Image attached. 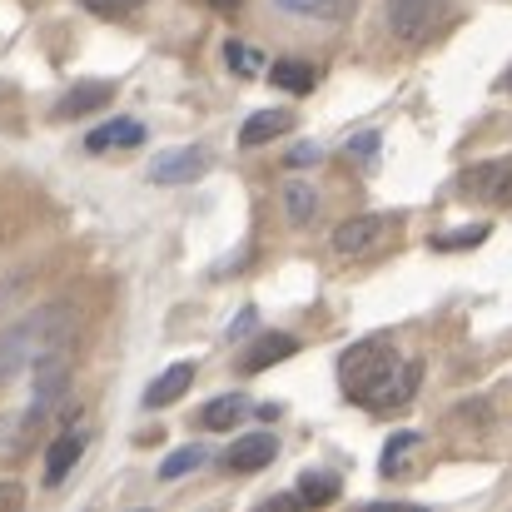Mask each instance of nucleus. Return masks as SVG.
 I'll use <instances>...</instances> for the list:
<instances>
[{
	"label": "nucleus",
	"instance_id": "f257e3e1",
	"mask_svg": "<svg viewBox=\"0 0 512 512\" xmlns=\"http://www.w3.org/2000/svg\"><path fill=\"white\" fill-rule=\"evenodd\" d=\"M75 334V309L70 304H55V309H35L25 314L20 324H10L0 334V388L10 378H20L25 368H35L40 358H50L55 348H65Z\"/></svg>",
	"mask_w": 512,
	"mask_h": 512
},
{
	"label": "nucleus",
	"instance_id": "f03ea898",
	"mask_svg": "<svg viewBox=\"0 0 512 512\" xmlns=\"http://www.w3.org/2000/svg\"><path fill=\"white\" fill-rule=\"evenodd\" d=\"M393 348H388V339H363V343H353L348 353L339 358V378H343V388H348V398L353 403H363L388 373H393Z\"/></svg>",
	"mask_w": 512,
	"mask_h": 512
},
{
	"label": "nucleus",
	"instance_id": "7ed1b4c3",
	"mask_svg": "<svg viewBox=\"0 0 512 512\" xmlns=\"http://www.w3.org/2000/svg\"><path fill=\"white\" fill-rule=\"evenodd\" d=\"M418 383H423V363L418 358H398L393 373L363 398V408L368 413H398V408H408L418 398Z\"/></svg>",
	"mask_w": 512,
	"mask_h": 512
},
{
	"label": "nucleus",
	"instance_id": "20e7f679",
	"mask_svg": "<svg viewBox=\"0 0 512 512\" xmlns=\"http://www.w3.org/2000/svg\"><path fill=\"white\" fill-rule=\"evenodd\" d=\"M65 388H70V343L35 363V398H30V408H35L40 418H50V413L65 403Z\"/></svg>",
	"mask_w": 512,
	"mask_h": 512
},
{
	"label": "nucleus",
	"instance_id": "39448f33",
	"mask_svg": "<svg viewBox=\"0 0 512 512\" xmlns=\"http://www.w3.org/2000/svg\"><path fill=\"white\" fill-rule=\"evenodd\" d=\"M448 0H388V25L398 40H423L443 20Z\"/></svg>",
	"mask_w": 512,
	"mask_h": 512
},
{
	"label": "nucleus",
	"instance_id": "423d86ee",
	"mask_svg": "<svg viewBox=\"0 0 512 512\" xmlns=\"http://www.w3.org/2000/svg\"><path fill=\"white\" fill-rule=\"evenodd\" d=\"M388 229H393L388 214H358V219H343L339 229H334V249H339L343 259H358V254L378 249Z\"/></svg>",
	"mask_w": 512,
	"mask_h": 512
},
{
	"label": "nucleus",
	"instance_id": "0eeeda50",
	"mask_svg": "<svg viewBox=\"0 0 512 512\" xmlns=\"http://www.w3.org/2000/svg\"><path fill=\"white\" fill-rule=\"evenodd\" d=\"M209 174V150L204 145H184V150H170L150 165V179L155 184H194Z\"/></svg>",
	"mask_w": 512,
	"mask_h": 512
},
{
	"label": "nucleus",
	"instance_id": "6e6552de",
	"mask_svg": "<svg viewBox=\"0 0 512 512\" xmlns=\"http://www.w3.org/2000/svg\"><path fill=\"white\" fill-rule=\"evenodd\" d=\"M279 458V438L274 433H244V438H234L229 448H224V468L229 473H259V468H269Z\"/></svg>",
	"mask_w": 512,
	"mask_h": 512
},
{
	"label": "nucleus",
	"instance_id": "1a4fd4ad",
	"mask_svg": "<svg viewBox=\"0 0 512 512\" xmlns=\"http://www.w3.org/2000/svg\"><path fill=\"white\" fill-rule=\"evenodd\" d=\"M463 199H483V204H512V165H478L458 179Z\"/></svg>",
	"mask_w": 512,
	"mask_h": 512
},
{
	"label": "nucleus",
	"instance_id": "9d476101",
	"mask_svg": "<svg viewBox=\"0 0 512 512\" xmlns=\"http://www.w3.org/2000/svg\"><path fill=\"white\" fill-rule=\"evenodd\" d=\"M85 443H90V433H85V428H70V433H60V438L50 443V453H45V488H60V483L75 473V463H80Z\"/></svg>",
	"mask_w": 512,
	"mask_h": 512
},
{
	"label": "nucleus",
	"instance_id": "9b49d317",
	"mask_svg": "<svg viewBox=\"0 0 512 512\" xmlns=\"http://www.w3.org/2000/svg\"><path fill=\"white\" fill-rule=\"evenodd\" d=\"M45 428V418L35 413V408H25V413H10V418H0V463H15L25 448H30V438Z\"/></svg>",
	"mask_w": 512,
	"mask_h": 512
},
{
	"label": "nucleus",
	"instance_id": "f8f14e48",
	"mask_svg": "<svg viewBox=\"0 0 512 512\" xmlns=\"http://www.w3.org/2000/svg\"><path fill=\"white\" fill-rule=\"evenodd\" d=\"M115 100V85L110 80H85V85H75L60 105H55V120H80V115H90V110H105Z\"/></svg>",
	"mask_w": 512,
	"mask_h": 512
},
{
	"label": "nucleus",
	"instance_id": "ddd939ff",
	"mask_svg": "<svg viewBox=\"0 0 512 512\" xmlns=\"http://www.w3.org/2000/svg\"><path fill=\"white\" fill-rule=\"evenodd\" d=\"M294 353H299V339H294V334H264V339L239 358V373H264V368H274V363H284V358H294Z\"/></svg>",
	"mask_w": 512,
	"mask_h": 512
},
{
	"label": "nucleus",
	"instance_id": "4468645a",
	"mask_svg": "<svg viewBox=\"0 0 512 512\" xmlns=\"http://www.w3.org/2000/svg\"><path fill=\"white\" fill-rule=\"evenodd\" d=\"M289 130H294V115H289V110H259V115H249V120L239 125V145L254 150V145H269V140H279V135H289Z\"/></svg>",
	"mask_w": 512,
	"mask_h": 512
},
{
	"label": "nucleus",
	"instance_id": "2eb2a0df",
	"mask_svg": "<svg viewBox=\"0 0 512 512\" xmlns=\"http://www.w3.org/2000/svg\"><path fill=\"white\" fill-rule=\"evenodd\" d=\"M140 140H145V125H140V120H105L100 130H90L85 150H90V155H110V150H130V145H140Z\"/></svg>",
	"mask_w": 512,
	"mask_h": 512
},
{
	"label": "nucleus",
	"instance_id": "dca6fc26",
	"mask_svg": "<svg viewBox=\"0 0 512 512\" xmlns=\"http://www.w3.org/2000/svg\"><path fill=\"white\" fill-rule=\"evenodd\" d=\"M249 418V398L244 393H224V398H214L204 413H199V423L209 428V433H229V428H239Z\"/></svg>",
	"mask_w": 512,
	"mask_h": 512
},
{
	"label": "nucleus",
	"instance_id": "f3484780",
	"mask_svg": "<svg viewBox=\"0 0 512 512\" xmlns=\"http://www.w3.org/2000/svg\"><path fill=\"white\" fill-rule=\"evenodd\" d=\"M339 493H343L339 473L309 468V473L299 478V503H304V508H329V503H339Z\"/></svg>",
	"mask_w": 512,
	"mask_h": 512
},
{
	"label": "nucleus",
	"instance_id": "a211bd4d",
	"mask_svg": "<svg viewBox=\"0 0 512 512\" xmlns=\"http://www.w3.org/2000/svg\"><path fill=\"white\" fill-rule=\"evenodd\" d=\"M189 383H194V368H189V363H174L170 373H160V378L145 388V408H170L179 393H189Z\"/></svg>",
	"mask_w": 512,
	"mask_h": 512
},
{
	"label": "nucleus",
	"instance_id": "6ab92c4d",
	"mask_svg": "<svg viewBox=\"0 0 512 512\" xmlns=\"http://www.w3.org/2000/svg\"><path fill=\"white\" fill-rule=\"evenodd\" d=\"M269 80H274L279 90H289V95H309L319 75H314V65H304V60H279Z\"/></svg>",
	"mask_w": 512,
	"mask_h": 512
},
{
	"label": "nucleus",
	"instance_id": "aec40b11",
	"mask_svg": "<svg viewBox=\"0 0 512 512\" xmlns=\"http://www.w3.org/2000/svg\"><path fill=\"white\" fill-rule=\"evenodd\" d=\"M418 443H423V433H413V428H408V433H393V438H388V448H383V463H378V468H383V478H398Z\"/></svg>",
	"mask_w": 512,
	"mask_h": 512
},
{
	"label": "nucleus",
	"instance_id": "412c9836",
	"mask_svg": "<svg viewBox=\"0 0 512 512\" xmlns=\"http://www.w3.org/2000/svg\"><path fill=\"white\" fill-rule=\"evenodd\" d=\"M314 209H319V194H314L309 184L289 179V184H284V214H289L294 224H309V219H314Z\"/></svg>",
	"mask_w": 512,
	"mask_h": 512
},
{
	"label": "nucleus",
	"instance_id": "4be33fe9",
	"mask_svg": "<svg viewBox=\"0 0 512 512\" xmlns=\"http://www.w3.org/2000/svg\"><path fill=\"white\" fill-rule=\"evenodd\" d=\"M204 463H209V448H199V443H194V448H174L170 458L160 463V478L170 483V478H184V473H194V468H204Z\"/></svg>",
	"mask_w": 512,
	"mask_h": 512
},
{
	"label": "nucleus",
	"instance_id": "5701e85b",
	"mask_svg": "<svg viewBox=\"0 0 512 512\" xmlns=\"http://www.w3.org/2000/svg\"><path fill=\"white\" fill-rule=\"evenodd\" d=\"M279 5L294 15H309V20H343L353 0H279Z\"/></svg>",
	"mask_w": 512,
	"mask_h": 512
},
{
	"label": "nucleus",
	"instance_id": "b1692460",
	"mask_svg": "<svg viewBox=\"0 0 512 512\" xmlns=\"http://www.w3.org/2000/svg\"><path fill=\"white\" fill-rule=\"evenodd\" d=\"M224 65H229L234 75H259V70H264V55H259L254 45H239V40H229V45H224Z\"/></svg>",
	"mask_w": 512,
	"mask_h": 512
},
{
	"label": "nucleus",
	"instance_id": "393cba45",
	"mask_svg": "<svg viewBox=\"0 0 512 512\" xmlns=\"http://www.w3.org/2000/svg\"><path fill=\"white\" fill-rule=\"evenodd\" d=\"M488 234H493L488 224H468V229H453V234H438V239H433V249H443V254H448V249H478V244H483Z\"/></svg>",
	"mask_w": 512,
	"mask_h": 512
},
{
	"label": "nucleus",
	"instance_id": "a878e982",
	"mask_svg": "<svg viewBox=\"0 0 512 512\" xmlns=\"http://www.w3.org/2000/svg\"><path fill=\"white\" fill-rule=\"evenodd\" d=\"M378 145H383V140H378V130H363V135H353V140H348V155H353L358 165H373V160H378Z\"/></svg>",
	"mask_w": 512,
	"mask_h": 512
},
{
	"label": "nucleus",
	"instance_id": "bb28decb",
	"mask_svg": "<svg viewBox=\"0 0 512 512\" xmlns=\"http://www.w3.org/2000/svg\"><path fill=\"white\" fill-rule=\"evenodd\" d=\"M90 15H105V20H120V15H130V10H140L145 0H80Z\"/></svg>",
	"mask_w": 512,
	"mask_h": 512
},
{
	"label": "nucleus",
	"instance_id": "cd10ccee",
	"mask_svg": "<svg viewBox=\"0 0 512 512\" xmlns=\"http://www.w3.org/2000/svg\"><path fill=\"white\" fill-rule=\"evenodd\" d=\"M284 160H289L294 170H304V165H319V145H309V140H304V145H294Z\"/></svg>",
	"mask_w": 512,
	"mask_h": 512
},
{
	"label": "nucleus",
	"instance_id": "c85d7f7f",
	"mask_svg": "<svg viewBox=\"0 0 512 512\" xmlns=\"http://www.w3.org/2000/svg\"><path fill=\"white\" fill-rule=\"evenodd\" d=\"M20 503H25L20 483H0V508H20Z\"/></svg>",
	"mask_w": 512,
	"mask_h": 512
},
{
	"label": "nucleus",
	"instance_id": "c756f323",
	"mask_svg": "<svg viewBox=\"0 0 512 512\" xmlns=\"http://www.w3.org/2000/svg\"><path fill=\"white\" fill-rule=\"evenodd\" d=\"M244 329H254V309H244V314H239V324H234V329H229V334H234V339H239V334H244Z\"/></svg>",
	"mask_w": 512,
	"mask_h": 512
},
{
	"label": "nucleus",
	"instance_id": "7c9ffc66",
	"mask_svg": "<svg viewBox=\"0 0 512 512\" xmlns=\"http://www.w3.org/2000/svg\"><path fill=\"white\" fill-rule=\"evenodd\" d=\"M214 5H239V0H214Z\"/></svg>",
	"mask_w": 512,
	"mask_h": 512
}]
</instances>
